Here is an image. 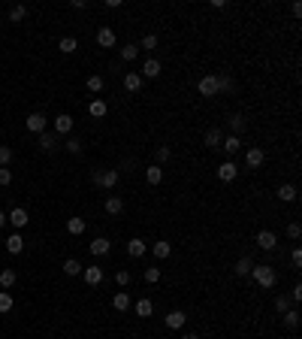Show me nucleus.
I'll use <instances>...</instances> for the list:
<instances>
[{"mask_svg":"<svg viewBox=\"0 0 302 339\" xmlns=\"http://www.w3.org/2000/svg\"><path fill=\"white\" fill-rule=\"evenodd\" d=\"M15 270H3V273H0V288H12L15 285Z\"/></svg>","mask_w":302,"mask_h":339,"instance_id":"nucleus-38","label":"nucleus"},{"mask_svg":"<svg viewBox=\"0 0 302 339\" xmlns=\"http://www.w3.org/2000/svg\"><path fill=\"white\" fill-rule=\"evenodd\" d=\"M6 251H9V254H21V251H24V239H21L18 230H15L12 236H6Z\"/></svg>","mask_w":302,"mask_h":339,"instance_id":"nucleus-17","label":"nucleus"},{"mask_svg":"<svg viewBox=\"0 0 302 339\" xmlns=\"http://www.w3.org/2000/svg\"><path fill=\"white\" fill-rule=\"evenodd\" d=\"M12 161V148L9 145H0V167H6Z\"/></svg>","mask_w":302,"mask_h":339,"instance_id":"nucleus-45","label":"nucleus"},{"mask_svg":"<svg viewBox=\"0 0 302 339\" xmlns=\"http://www.w3.org/2000/svg\"><path fill=\"white\" fill-rule=\"evenodd\" d=\"M9 309H12V294L0 291V312H9Z\"/></svg>","mask_w":302,"mask_h":339,"instance_id":"nucleus-41","label":"nucleus"},{"mask_svg":"<svg viewBox=\"0 0 302 339\" xmlns=\"http://www.w3.org/2000/svg\"><path fill=\"white\" fill-rule=\"evenodd\" d=\"M121 58H124V61H136V58H139V46H136V43L121 46Z\"/></svg>","mask_w":302,"mask_h":339,"instance_id":"nucleus-36","label":"nucleus"},{"mask_svg":"<svg viewBox=\"0 0 302 339\" xmlns=\"http://www.w3.org/2000/svg\"><path fill=\"white\" fill-rule=\"evenodd\" d=\"M169 155H172V152H169V148H166V145H160V148H157V152H154V158H157V167H163V164L169 161Z\"/></svg>","mask_w":302,"mask_h":339,"instance_id":"nucleus-43","label":"nucleus"},{"mask_svg":"<svg viewBox=\"0 0 302 339\" xmlns=\"http://www.w3.org/2000/svg\"><path fill=\"white\" fill-rule=\"evenodd\" d=\"M115 285H118V288H127V285H130V273H127V270H118V273H115Z\"/></svg>","mask_w":302,"mask_h":339,"instance_id":"nucleus-44","label":"nucleus"},{"mask_svg":"<svg viewBox=\"0 0 302 339\" xmlns=\"http://www.w3.org/2000/svg\"><path fill=\"white\" fill-rule=\"evenodd\" d=\"M239 148H242V139H239V136H226V139L221 142V152H224L226 158H233Z\"/></svg>","mask_w":302,"mask_h":339,"instance_id":"nucleus-15","label":"nucleus"},{"mask_svg":"<svg viewBox=\"0 0 302 339\" xmlns=\"http://www.w3.org/2000/svg\"><path fill=\"white\" fill-rule=\"evenodd\" d=\"M142 49H145V52H151V49H157V36H154V33H148V36H142Z\"/></svg>","mask_w":302,"mask_h":339,"instance_id":"nucleus-46","label":"nucleus"},{"mask_svg":"<svg viewBox=\"0 0 302 339\" xmlns=\"http://www.w3.org/2000/svg\"><path fill=\"white\" fill-rule=\"evenodd\" d=\"M160 70H163V67H160L157 58H148V61L142 64V73H139V76H142V79H157V76H160Z\"/></svg>","mask_w":302,"mask_h":339,"instance_id":"nucleus-5","label":"nucleus"},{"mask_svg":"<svg viewBox=\"0 0 302 339\" xmlns=\"http://www.w3.org/2000/svg\"><path fill=\"white\" fill-rule=\"evenodd\" d=\"M67 152H70V155H82V139L70 136V139H67Z\"/></svg>","mask_w":302,"mask_h":339,"instance_id":"nucleus-42","label":"nucleus"},{"mask_svg":"<svg viewBox=\"0 0 302 339\" xmlns=\"http://www.w3.org/2000/svg\"><path fill=\"white\" fill-rule=\"evenodd\" d=\"M257 245H260L263 251H275V245H278V236H275L272 230H260V233H257Z\"/></svg>","mask_w":302,"mask_h":339,"instance_id":"nucleus-8","label":"nucleus"},{"mask_svg":"<svg viewBox=\"0 0 302 339\" xmlns=\"http://www.w3.org/2000/svg\"><path fill=\"white\" fill-rule=\"evenodd\" d=\"M299 236H302V227H299L296 221H290L287 224V239H299Z\"/></svg>","mask_w":302,"mask_h":339,"instance_id":"nucleus-47","label":"nucleus"},{"mask_svg":"<svg viewBox=\"0 0 302 339\" xmlns=\"http://www.w3.org/2000/svg\"><path fill=\"white\" fill-rule=\"evenodd\" d=\"M58 49H61L64 55H73L76 49H79V40H76V36H64V40L58 43Z\"/></svg>","mask_w":302,"mask_h":339,"instance_id":"nucleus-30","label":"nucleus"},{"mask_svg":"<svg viewBox=\"0 0 302 339\" xmlns=\"http://www.w3.org/2000/svg\"><path fill=\"white\" fill-rule=\"evenodd\" d=\"M218 91H224V94H233V91H236V82H233V76H226V73H218Z\"/></svg>","mask_w":302,"mask_h":339,"instance_id":"nucleus-25","label":"nucleus"},{"mask_svg":"<svg viewBox=\"0 0 302 339\" xmlns=\"http://www.w3.org/2000/svg\"><path fill=\"white\" fill-rule=\"evenodd\" d=\"M151 251H154V257H157V260H166V257L172 254V242L160 239V242H154V245H151Z\"/></svg>","mask_w":302,"mask_h":339,"instance_id":"nucleus-19","label":"nucleus"},{"mask_svg":"<svg viewBox=\"0 0 302 339\" xmlns=\"http://www.w3.org/2000/svg\"><path fill=\"white\" fill-rule=\"evenodd\" d=\"M245 115H239V112H236V115H230V127H233V136H239L242 130H245Z\"/></svg>","mask_w":302,"mask_h":339,"instance_id":"nucleus-33","label":"nucleus"},{"mask_svg":"<svg viewBox=\"0 0 302 339\" xmlns=\"http://www.w3.org/2000/svg\"><path fill=\"white\" fill-rule=\"evenodd\" d=\"M67 233H73V236H79V233H85V218H79V215H73V218H67Z\"/></svg>","mask_w":302,"mask_h":339,"instance_id":"nucleus-20","label":"nucleus"},{"mask_svg":"<svg viewBox=\"0 0 302 339\" xmlns=\"http://www.w3.org/2000/svg\"><path fill=\"white\" fill-rule=\"evenodd\" d=\"M24 18H27V6H21V3H18V6H12V9H9V21H12V24H18V21H24Z\"/></svg>","mask_w":302,"mask_h":339,"instance_id":"nucleus-35","label":"nucleus"},{"mask_svg":"<svg viewBox=\"0 0 302 339\" xmlns=\"http://www.w3.org/2000/svg\"><path fill=\"white\" fill-rule=\"evenodd\" d=\"M236 173H239V170H236V161H224V164L218 167V179H221V182H233Z\"/></svg>","mask_w":302,"mask_h":339,"instance_id":"nucleus-12","label":"nucleus"},{"mask_svg":"<svg viewBox=\"0 0 302 339\" xmlns=\"http://www.w3.org/2000/svg\"><path fill=\"white\" fill-rule=\"evenodd\" d=\"M200 97H218L221 91H218V73H209V76H203L200 79Z\"/></svg>","mask_w":302,"mask_h":339,"instance_id":"nucleus-2","label":"nucleus"},{"mask_svg":"<svg viewBox=\"0 0 302 339\" xmlns=\"http://www.w3.org/2000/svg\"><path fill=\"white\" fill-rule=\"evenodd\" d=\"M109 251H112V242H109L106 236H97V239L91 242V254H94V257H106Z\"/></svg>","mask_w":302,"mask_h":339,"instance_id":"nucleus-13","label":"nucleus"},{"mask_svg":"<svg viewBox=\"0 0 302 339\" xmlns=\"http://www.w3.org/2000/svg\"><path fill=\"white\" fill-rule=\"evenodd\" d=\"M251 276H254V282H257L260 288H272V285L278 282L275 270H272V267H266V263H254V267H251Z\"/></svg>","mask_w":302,"mask_h":339,"instance_id":"nucleus-1","label":"nucleus"},{"mask_svg":"<svg viewBox=\"0 0 302 339\" xmlns=\"http://www.w3.org/2000/svg\"><path fill=\"white\" fill-rule=\"evenodd\" d=\"M145 251H148V245H145L142 239H130V242H127V254H130V257H142Z\"/></svg>","mask_w":302,"mask_h":339,"instance_id":"nucleus-29","label":"nucleus"},{"mask_svg":"<svg viewBox=\"0 0 302 339\" xmlns=\"http://www.w3.org/2000/svg\"><path fill=\"white\" fill-rule=\"evenodd\" d=\"M82 279H85L91 288H97V285L103 282V267H82Z\"/></svg>","mask_w":302,"mask_h":339,"instance_id":"nucleus-9","label":"nucleus"},{"mask_svg":"<svg viewBox=\"0 0 302 339\" xmlns=\"http://www.w3.org/2000/svg\"><path fill=\"white\" fill-rule=\"evenodd\" d=\"M284 324H287L290 330H296V327H299V312H296V309H287V312H284Z\"/></svg>","mask_w":302,"mask_h":339,"instance_id":"nucleus-39","label":"nucleus"},{"mask_svg":"<svg viewBox=\"0 0 302 339\" xmlns=\"http://www.w3.org/2000/svg\"><path fill=\"white\" fill-rule=\"evenodd\" d=\"M115 40H118V36H115V30H112V27H100V30H97V46L115 49Z\"/></svg>","mask_w":302,"mask_h":339,"instance_id":"nucleus-7","label":"nucleus"},{"mask_svg":"<svg viewBox=\"0 0 302 339\" xmlns=\"http://www.w3.org/2000/svg\"><path fill=\"white\" fill-rule=\"evenodd\" d=\"M103 85H106V82H103V76H88V79H85V88H88L91 94H100V91H103Z\"/></svg>","mask_w":302,"mask_h":339,"instance_id":"nucleus-32","label":"nucleus"},{"mask_svg":"<svg viewBox=\"0 0 302 339\" xmlns=\"http://www.w3.org/2000/svg\"><path fill=\"white\" fill-rule=\"evenodd\" d=\"M296 194H299L296 185H281V188H278V200H281V203H293Z\"/></svg>","mask_w":302,"mask_h":339,"instance_id":"nucleus-26","label":"nucleus"},{"mask_svg":"<svg viewBox=\"0 0 302 339\" xmlns=\"http://www.w3.org/2000/svg\"><path fill=\"white\" fill-rule=\"evenodd\" d=\"M245 161H248L251 170H257V167H263V161H266V152H263L260 145H251V148H248V155H245Z\"/></svg>","mask_w":302,"mask_h":339,"instance_id":"nucleus-6","label":"nucleus"},{"mask_svg":"<svg viewBox=\"0 0 302 339\" xmlns=\"http://www.w3.org/2000/svg\"><path fill=\"white\" fill-rule=\"evenodd\" d=\"M290 300H293V303H299V300H302V285H299V282L293 285V291H290Z\"/></svg>","mask_w":302,"mask_h":339,"instance_id":"nucleus-49","label":"nucleus"},{"mask_svg":"<svg viewBox=\"0 0 302 339\" xmlns=\"http://www.w3.org/2000/svg\"><path fill=\"white\" fill-rule=\"evenodd\" d=\"M112 306H115V312H127L133 303H130V294L127 291H115V297H112Z\"/></svg>","mask_w":302,"mask_h":339,"instance_id":"nucleus-14","label":"nucleus"},{"mask_svg":"<svg viewBox=\"0 0 302 339\" xmlns=\"http://www.w3.org/2000/svg\"><path fill=\"white\" fill-rule=\"evenodd\" d=\"M103 206H106V212H109V215H121V212H124V200H121L118 194L106 197V203H103Z\"/></svg>","mask_w":302,"mask_h":339,"instance_id":"nucleus-16","label":"nucleus"},{"mask_svg":"<svg viewBox=\"0 0 302 339\" xmlns=\"http://www.w3.org/2000/svg\"><path fill=\"white\" fill-rule=\"evenodd\" d=\"M275 309H278V312L284 315L287 309H293V300H290L287 294H278V297H275Z\"/></svg>","mask_w":302,"mask_h":339,"instance_id":"nucleus-34","label":"nucleus"},{"mask_svg":"<svg viewBox=\"0 0 302 339\" xmlns=\"http://www.w3.org/2000/svg\"><path fill=\"white\" fill-rule=\"evenodd\" d=\"M27 221H30V215H27V209H21V206H15L12 212H6V224H12L15 230L27 227Z\"/></svg>","mask_w":302,"mask_h":339,"instance_id":"nucleus-4","label":"nucleus"},{"mask_svg":"<svg viewBox=\"0 0 302 339\" xmlns=\"http://www.w3.org/2000/svg\"><path fill=\"white\" fill-rule=\"evenodd\" d=\"M64 273H67V276H79V273H82V263L76 260V257H67V263H64Z\"/></svg>","mask_w":302,"mask_h":339,"instance_id":"nucleus-37","label":"nucleus"},{"mask_svg":"<svg viewBox=\"0 0 302 339\" xmlns=\"http://www.w3.org/2000/svg\"><path fill=\"white\" fill-rule=\"evenodd\" d=\"M163 321H166V327H169V330H181V327H184V321H187V315H184L181 309H172V312H166V318H163Z\"/></svg>","mask_w":302,"mask_h":339,"instance_id":"nucleus-10","label":"nucleus"},{"mask_svg":"<svg viewBox=\"0 0 302 339\" xmlns=\"http://www.w3.org/2000/svg\"><path fill=\"white\" fill-rule=\"evenodd\" d=\"M133 309H136V315H139V318H151V312H154V306H151V300H148V297L136 300Z\"/></svg>","mask_w":302,"mask_h":339,"instance_id":"nucleus-22","label":"nucleus"},{"mask_svg":"<svg viewBox=\"0 0 302 339\" xmlns=\"http://www.w3.org/2000/svg\"><path fill=\"white\" fill-rule=\"evenodd\" d=\"M40 148L43 152H55L58 148V133H40Z\"/></svg>","mask_w":302,"mask_h":339,"instance_id":"nucleus-27","label":"nucleus"},{"mask_svg":"<svg viewBox=\"0 0 302 339\" xmlns=\"http://www.w3.org/2000/svg\"><path fill=\"white\" fill-rule=\"evenodd\" d=\"M181 339H200V336H197V333H184Z\"/></svg>","mask_w":302,"mask_h":339,"instance_id":"nucleus-53","label":"nucleus"},{"mask_svg":"<svg viewBox=\"0 0 302 339\" xmlns=\"http://www.w3.org/2000/svg\"><path fill=\"white\" fill-rule=\"evenodd\" d=\"M142 276H145V282H148V285H154V282H160V267H148Z\"/></svg>","mask_w":302,"mask_h":339,"instance_id":"nucleus-40","label":"nucleus"},{"mask_svg":"<svg viewBox=\"0 0 302 339\" xmlns=\"http://www.w3.org/2000/svg\"><path fill=\"white\" fill-rule=\"evenodd\" d=\"M142 85H145V79L139 73H124V88L127 91H142Z\"/></svg>","mask_w":302,"mask_h":339,"instance_id":"nucleus-18","label":"nucleus"},{"mask_svg":"<svg viewBox=\"0 0 302 339\" xmlns=\"http://www.w3.org/2000/svg\"><path fill=\"white\" fill-rule=\"evenodd\" d=\"M3 224H6V212H3V209H0V227H3Z\"/></svg>","mask_w":302,"mask_h":339,"instance_id":"nucleus-52","label":"nucleus"},{"mask_svg":"<svg viewBox=\"0 0 302 339\" xmlns=\"http://www.w3.org/2000/svg\"><path fill=\"white\" fill-rule=\"evenodd\" d=\"M290 260H293V267H302V251H299V248H293Z\"/></svg>","mask_w":302,"mask_h":339,"instance_id":"nucleus-50","label":"nucleus"},{"mask_svg":"<svg viewBox=\"0 0 302 339\" xmlns=\"http://www.w3.org/2000/svg\"><path fill=\"white\" fill-rule=\"evenodd\" d=\"M118 179H121L118 170H103V176H100V188H115Z\"/></svg>","mask_w":302,"mask_h":339,"instance_id":"nucleus-23","label":"nucleus"},{"mask_svg":"<svg viewBox=\"0 0 302 339\" xmlns=\"http://www.w3.org/2000/svg\"><path fill=\"white\" fill-rule=\"evenodd\" d=\"M145 179H148V185H160L163 182V167H157V164L145 167Z\"/></svg>","mask_w":302,"mask_h":339,"instance_id":"nucleus-21","label":"nucleus"},{"mask_svg":"<svg viewBox=\"0 0 302 339\" xmlns=\"http://www.w3.org/2000/svg\"><path fill=\"white\" fill-rule=\"evenodd\" d=\"M221 142H224V136H221V130H218V127L206 130V145L212 148V152H215V148H221Z\"/></svg>","mask_w":302,"mask_h":339,"instance_id":"nucleus-28","label":"nucleus"},{"mask_svg":"<svg viewBox=\"0 0 302 339\" xmlns=\"http://www.w3.org/2000/svg\"><path fill=\"white\" fill-rule=\"evenodd\" d=\"M73 130V115H67V112H61V115L55 118V133L58 136H67Z\"/></svg>","mask_w":302,"mask_h":339,"instance_id":"nucleus-11","label":"nucleus"},{"mask_svg":"<svg viewBox=\"0 0 302 339\" xmlns=\"http://www.w3.org/2000/svg\"><path fill=\"white\" fill-rule=\"evenodd\" d=\"M290 12L293 15H302V3H290Z\"/></svg>","mask_w":302,"mask_h":339,"instance_id":"nucleus-51","label":"nucleus"},{"mask_svg":"<svg viewBox=\"0 0 302 339\" xmlns=\"http://www.w3.org/2000/svg\"><path fill=\"white\" fill-rule=\"evenodd\" d=\"M251 267H254L251 257H239L236 260V276H251Z\"/></svg>","mask_w":302,"mask_h":339,"instance_id":"nucleus-31","label":"nucleus"},{"mask_svg":"<svg viewBox=\"0 0 302 339\" xmlns=\"http://www.w3.org/2000/svg\"><path fill=\"white\" fill-rule=\"evenodd\" d=\"M9 182H12V173H9L6 167H0V185H3V188H6Z\"/></svg>","mask_w":302,"mask_h":339,"instance_id":"nucleus-48","label":"nucleus"},{"mask_svg":"<svg viewBox=\"0 0 302 339\" xmlns=\"http://www.w3.org/2000/svg\"><path fill=\"white\" fill-rule=\"evenodd\" d=\"M46 124H49V118L43 115V112H30V115L24 118V127L30 133H46Z\"/></svg>","mask_w":302,"mask_h":339,"instance_id":"nucleus-3","label":"nucleus"},{"mask_svg":"<svg viewBox=\"0 0 302 339\" xmlns=\"http://www.w3.org/2000/svg\"><path fill=\"white\" fill-rule=\"evenodd\" d=\"M88 112H91V115H94V118H103V115H106V112H109V106H106V100H100V97H94V100L88 103Z\"/></svg>","mask_w":302,"mask_h":339,"instance_id":"nucleus-24","label":"nucleus"}]
</instances>
